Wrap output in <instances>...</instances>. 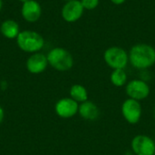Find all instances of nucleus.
Returning a JSON list of instances; mask_svg holds the SVG:
<instances>
[{
	"mask_svg": "<svg viewBox=\"0 0 155 155\" xmlns=\"http://www.w3.org/2000/svg\"><path fill=\"white\" fill-rule=\"evenodd\" d=\"M129 64L136 70H148L155 64V48L145 43H138L128 52Z\"/></svg>",
	"mask_w": 155,
	"mask_h": 155,
	"instance_id": "obj_1",
	"label": "nucleus"
},
{
	"mask_svg": "<svg viewBox=\"0 0 155 155\" xmlns=\"http://www.w3.org/2000/svg\"><path fill=\"white\" fill-rule=\"evenodd\" d=\"M15 40L19 49L28 54L38 53L45 45V39L43 35L32 30L21 31Z\"/></svg>",
	"mask_w": 155,
	"mask_h": 155,
	"instance_id": "obj_2",
	"label": "nucleus"
},
{
	"mask_svg": "<svg viewBox=\"0 0 155 155\" xmlns=\"http://www.w3.org/2000/svg\"><path fill=\"white\" fill-rule=\"evenodd\" d=\"M48 64L59 72H66L74 66V57L72 54L63 47H54L46 54Z\"/></svg>",
	"mask_w": 155,
	"mask_h": 155,
	"instance_id": "obj_3",
	"label": "nucleus"
},
{
	"mask_svg": "<svg viewBox=\"0 0 155 155\" xmlns=\"http://www.w3.org/2000/svg\"><path fill=\"white\" fill-rule=\"evenodd\" d=\"M104 61L112 70L125 69L129 64V54L121 46H110L104 52Z\"/></svg>",
	"mask_w": 155,
	"mask_h": 155,
	"instance_id": "obj_4",
	"label": "nucleus"
},
{
	"mask_svg": "<svg viewBox=\"0 0 155 155\" xmlns=\"http://www.w3.org/2000/svg\"><path fill=\"white\" fill-rule=\"evenodd\" d=\"M124 91L128 98L142 102L150 96L151 87L147 82L140 78H135L128 81L124 86Z\"/></svg>",
	"mask_w": 155,
	"mask_h": 155,
	"instance_id": "obj_5",
	"label": "nucleus"
},
{
	"mask_svg": "<svg viewBox=\"0 0 155 155\" xmlns=\"http://www.w3.org/2000/svg\"><path fill=\"white\" fill-rule=\"evenodd\" d=\"M121 114L123 118L129 124H137L143 116V106L141 102L126 98L121 105Z\"/></svg>",
	"mask_w": 155,
	"mask_h": 155,
	"instance_id": "obj_6",
	"label": "nucleus"
},
{
	"mask_svg": "<svg viewBox=\"0 0 155 155\" xmlns=\"http://www.w3.org/2000/svg\"><path fill=\"white\" fill-rule=\"evenodd\" d=\"M131 151L134 155H154L155 140L147 134H137L131 141Z\"/></svg>",
	"mask_w": 155,
	"mask_h": 155,
	"instance_id": "obj_7",
	"label": "nucleus"
},
{
	"mask_svg": "<svg viewBox=\"0 0 155 155\" xmlns=\"http://www.w3.org/2000/svg\"><path fill=\"white\" fill-rule=\"evenodd\" d=\"M84 12V8L80 0H70L63 5L61 15L66 23H75L83 16Z\"/></svg>",
	"mask_w": 155,
	"mask_h": 155,
	"instance_id": "obj_8",
	"label": "nucleus"
},
{
	"mask_svg": "<svg viewBox=\"0 0 155 155\" xmlns=\"http://www.w3.org/2000/svg\"><path fill=\"white\" fill-rule=\"evenodd\" d=\"M79 104L71 97H64L58 100L54 105L55 114L63 119H69L78 114Z\"/></svg>",
	"mask_w": 155,
	"mask_h": 155,
	"instance_id": "obj_9",
	"label": "nucleus"
},
{
	"mask_svg": "<svg viewBox=\"0 0 155 155\" xmlns=\"http://www.w3.org/2000/svg\"><path fill=\"white\" fill-rule=\"evenodd\" d=\"M42 13V6L36 0H28L21 6V15L24 20L28 23L37 22L40 19Z\"/></svg>",
	"mask_w": 155,
	"mask_h": 155,
	"instance_id": "obj_10",
	"label": "nucleus"
},
{
	"mask_svg": "<svg viewBox=\"0 0 155 155\" xmlns=\"http://www.w3.org/2000/svg\"><path fill=\"white\" fill-rule=\"evenodd\" d=\"M48 66L47 56L40 52L32 54L26 60L25 67L33 74H38L45 71Z\"/></svg>",
	"mask_w": 155,
	"mask_h": 155,
	"instance_id": "obj_11",
	"label": "nucleus"
},
{
	"mask_svg": "<svg viewBox=\"0 0 155 155\" xmlns=\"http://www.w3.org/2000/svg\"><path fill=\"white\" fill-rule=\"evenodd\" d=\"M78 114L82 119L85 121L94 122L99 119L101 115V111L94 102L87 100L82 104H79Z\"/></svg>",
	"mask_w": 155,
	"mask_h": 155,
	"instance_id": "obj_12",
	"label": "nucleus"
},
{
	"mask_svg": "<svg viewBox=\"0 0 155 155\" xmlns=\"http://www.w3.org/2000/svg\"><path fill=\"white\" fill-rule=\"evenodd\" d=\"M20 32L19 25L14 19H5L0 25V33L6 39H16Z\"/></svg>",
	"mask_w": 155,
	"mask_h": 155,
	"instance_id": "obj_13",
	"label": "nucleus"
},
{
	"mask_svg": "<svg viewBox=\"0 0 155 155\" xmlns=\"http://www.w3.org/2000/svg\"><path fill=\"white\" fill-rule=\"evenodd\" d=\"M69 95L72 99H74L78 104H82L89 100L88 99L89 94L87 89L80 84H75L71 86L69 90Z\"/></svg>",
	"mask_w": 155,
	"mask_h": 155,
	"instance_id": "obj_14",
	"label": "nucleus"
},
{
	"mask_svg": "<svg viewBox=\"0 0 155 155\" xmlns=\"http://www.w3.org/2000/svg\"><path fill=\"white\" fill-rule=\"evenodd\" d=\"M110 82L115 87H124L128 83V75L125 69H115L110 74Z\"/></svg>",
	"mask_w": 155,
	"mask_h": 155,
	"instance_id": "obj_15",
	"label": "nucleus"
},
{
	"mask_svg": "<svg viewBox=\"0 0 155 155\" xmlns=\"http://www.w3.org/2000/svg\"><path fill=\"white\" fill-rule=\"evenodd\" d=\"M84 10H94L99 5L100 0H80Z\"/></svg>",
	"mask_w": 155,
	"mask_h": 155,
	"instance_id": "obj_16",
	"label": "nucleus"
},
{
	"mask_svg": "<svg viewBox=\"0 0 155 155\" xmlns=\"http://www.w3.org/2000/svg\"><path fill=\"white\" fill-rule=\"evenodd\" d=\"M4 118H5V112H4V109L2 108V106L0 105V124H2Z\"/></svg>",
	"mask_w": 155,
	"mask_h": 155,
	"instance_id": "obj_17",
	"label": "nucleus"
},
{
	"mask_svg": "<svg viewBox=\"0 0 155 155\" xmlns=\"http://www.w3.org/2000/svg\"><path fill=\"white\" fill-rule=\"evenodd\" d=\"M110 1L116 5H123L126 0H110Z\"/></svg>",
	"mask_w": 155,
	"mask_h": 155,
	"instance_id": "obj_18",
	"label": "nucleus"
},
{
	"mask_svg": "<svg viewBox=\"0 0 155 155\" xmlns=\"http://www.w3.org/2000/svg\"><path fill=\"white\" fill-rule=\"evenodd\" d=\"M2 7H3V1L0 0V12H1V10H2Z\"/></svg>",
	"mask_w": 155,
	"mask_h": 155,
	"instance_id": "obj_19",
	"label": "nucleus"
},
{
	"mask_svg": "<svg viewBox=\"0 0 155 155\" xmlns=\"http://www.w3.org/2000/svg\"><path fill=\"white\" fill-rule=\"evenodd\" d=\"M19 2H21L22 4H24V3H25L26 1H28V0H18Z\"/></svg>",
	"mask_w": 155,
	"mask_h": 155,
	"instance_id": "obj_20",
	"label": "nucleus"
},
{
	"mask_svg": "<svg viewBox=\"0 0 155 155\" xmlns=\"http://www.w3.org/2000/svg\"><path fill=\"white\" fill-rule=\"evenodd\" d=\"M153 117H154V119H155V107H154V109H153Z\"/></svg>",
	"mask_w": 155,
	"mask_h": 155,
	"instance_id": "obj_21",
	"label": "nucleus"
},
{
	"mask_svg": "<svg viewBox=\"0 0 155 155\" xmlns=\"http://www.w3.org/2000/svg\"><path fill=\"white\" fill-rule=\"evenodd\" d=\"M63 1H64V2H67V1H70V0H63Z\"/></svg>",
	"mask_w": 155,
	"mask_h": 155,
	"instance_id": "obj_22",
	"label": "nucleus"
},
{
	"mask_svg": "<svg viewBox=\"0 0 155 155\" xmlns=\"http://www.w3.org/2000/svg\"><path fill=\"white\" fill-rule=\"evenodd\" d=\"M154 155H155V153H154Z\"/></svg>",
	"mask_w": 155,
	"mask_h": 155,
	"instance_id": "obj_23",
	"label": "nucleus"
}]
</instances>
